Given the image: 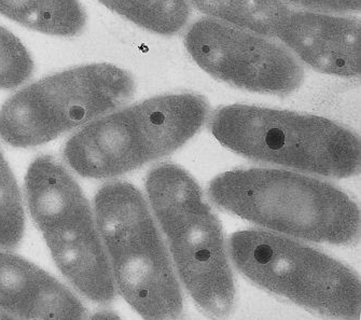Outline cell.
<instances>
[{"label": "cell", "instance_id": "ffe728a7", "mask_svg": "<svg viewBox=\"0 0 361 320\" xmlns=\"http://www.w3.org/2000/svg\"><path fill=\"white\" fill-rule=\"evenodd\" d=\"M25 232V211L16 177L0 152V247L18 246Z\"/></svg>", "mask_w": 361, "mask_h": 320}, {"label": "cell", "instance_id": "ac0fdd59", "mask_svg": "<svg viewBox=\"0 0 361 320\" xmlns=\"http://www.w3.org/2000/svg\"><path fill=\"white\" fill-rule=\"evenodd\" d=\"M105 7L154 34H178L189 21L187 0H99Z\"/></svg>", "mask_w": 361, "mask_h": 320}, {"label": "cell", "instance_id": "603a6c76", "mask_svg": "<svg viewBox=\"0 0 361 320\" xmlns=\"http://www.w3.org/2000/svg\"><path fill=\"white\" fill-rule=\"evenodd\" d=\"M89 320H121V318L114 312L102 311L94 314Z\"/></svg>", "mask_w": 361, "mask_h": 320}, {"label": "cell", "instance_id": "30bf717a", "mask_svg": "<svg viewBox=\"0 0 361 320\" xmlns=\"http://www.w3.org/2000/svg\"><path fill=\"white\" fill-rule=\"evenodd\" d=\"M42 233L59 270L81 295L99 304L115 299L109 256L90 206Z\"/></svg>", "mask_w": 361, "mask_h": 320}, {"label": "cell", "instance_id": "8992f818", "mask_svg": "<svg viewBox=\"0 0 361 320\" xmlns=\"http://www.w3.org/2000/svg\"><path fill=\"white\" fill-rule=\"evenodd\" d=\"M179 278L195 304L213 319H224L235 303V283L224 231L206 204L163 232Z\"/></svg>", "mask_w": 361, "mask_h": 320}, {"label": "cell", "instance_id": "cb8c5ba5", "mask_svg": "<svg viewBox=\"0 0 361 320\" xmlns=\"http://www.w3.org/2000/svg\"><path fill=\"white\" fill-rule=\"evenodd\" d=\"M0 320H20L18 318L14 317L11 314L0 309Z\"/></svg>", "mask_w": 361, "mask_h": 320}, {"label": "cell", "instance_id": "6da1fadb", "mask_svg": "<svg viewBox=\"0 0 361 320\" xmlns=\"http://www.w3.org/2000/svg\"><path fill=\"white\" fill-rule=\"evenodd\" d=\"M208 195L224 211L295 240L348 245L360 232L358 206L344 191L291 171H230L213 179Z\"/></svg>", "mask_w": 361, "mask_h": 320}, {"label": "cell", "instance_id": "52a82bcc", "mask_svg": "<svg viewBox=\"0 0 361 320\" xmlns=\"http://www.w3.org/2000/svg\"><path fill=\"white\" fill-rule=\"evenodd\" d=\"M106 250L116 289L142 319H183L180 284L156 223Z\"/></svg>", "mask_w": 361, "mask_h": 320}, {"label": "cell", "instance_id": "5b68a950", "mask_svg": "<svg viewBox=\"0 0 361 320\" xmlns=\"http://www.w3.org/2000/svg\"><path fill=\"white\" fill-rule=\"evenodd\" d=\"M185 44L204 71L247 91L287 95L303 82V67L286 47L214 18L190 26Z\"/></svg>", "mask_w": 361, "mask_h": 320}, {"label": "cell", "instance_id": "3957f363", "mask_svg": "<svg viewBox=\"0 0 361 320\" xmlns=\"http://www.w3.org/2000/svg\"><path fill=\"white\" fill-rule=\"evenodd\" d=\"M229 256L240 274L268 293L330 319H360L358 275L325 252L288 236L245 230L230 238Z\"/></svg>", "mask_w": 361, "mask_h": 320}, {"label": "cell", "instance_id": "7a4b0ae2", "mask_svg": "<svg viewBox=\"0 0 361 320\" xmlns=\"http://www.w3.org/2000/svg\"><path fill=\"white\" fill-rule=\"evenodd\" d=\"M209 126L220 144L256 162L336 179L360 169L358 136L326 118L236 104L215 111Z\"/></svg>", "mask_w": 361, "mask_h": 320}, {"label": "cell", "instance_id": "ba28073f", "mask_svg": "<svg viewBox=\"0 0 361 320\" xmlns=\"http://www.w3.org/2000/svg\"><path fill=\"white\" fill-rule=\"evenodd\" d=\"M275 38L300 63L319 73L357 78L361 70V26L358 18L312 11H289Z\"/></svg>", "mask_w": 361, "mask_h": 320}, {"label": "cell", "instance_id": "44dd1931", "mask_svg": "<svg viewBox=\"0 0 361 320\" xmlns=\"http://www.w3.org/2000/svg\"><path fill=\"white\" fill-rule=\"evenodd\" d=\"M34 62L27 49L9 30L0 26V89L20 87L32 77Z\"/></svg>", "mask_w": 361, "mask_h": 320}, {"label": "cell", "instance_id": "9c48e42d", "mask_svg": "<svg viewBox=\"0 0 361 320\" xmlns=\"http://www.w3.org/2000/svg\"><path fill=\"white\" fill-rule=\"evenodd\" d=\"M64 159L77 174L94 179L121 176L149 162L132 106L82 126L67 142Z\"/></svg>", "mask_w": 361, "mask_h": 320}, {"label": "cell", "instance_id": "5bb4252c", "mask_svg": "<svg viewBox=\"0 0 361 320\" xmlns=\"http://www.w3.org/2000/svg\"><path fill=\"white\" fill-rule=\"evenodd\" d=\"M146 191L163 232L206 205L199 183L185 169L174 164L166 163L151 169L147 175Z\"/></svg>", "mask_w": 361, "mask_h": 320}, {"label": "cell", "instance_id": "e0dca14e", "mask_svg": "<svg viewBox=\"0 0 361 320\" xmlns=\"http://www.w3.org/2000/svg\"><path fill=\"white\" fill-rule=\"evenodd\" d=\"M47 274L30 261L0 250V309L23 320Z\"/></svg>", "mask_w": 361, "mask_h": 320}, {"label": "cell", "instance_id": "d6986e66", "mask_svg": "<svg viewBox=\"0 0 361 320\" xmlns=\"http://www.w3.org/2000/svg\"><path fill=\"white\" fill-rule=\"evenodd\" d=\"M23 320H87V315L80 300L48 273Z\"/></svg>", "mask_w": 361, "mask_h": 320}, {"label": "cell", "instance_id": "2e32d148", "mask_svg": "<svg viewBox=\"0 0 361 320\" xmlns=\"http://www.w3.org/2000/svg\"><path fill=\"white\" fill-rule=\"evenodd\" d=\"M200 12L229 25L273 38L290 10L283 0H187Z\"/></svg>", "mask_w": 361, "mask_h": 320}, {"label": "cell", "instance_id": "8fae6325", "mask_svg": "<svg viewBox=\"0 0 361 320\" xmlns=\"http://www.w3.org/2000/svg\"><path fill=\"white\" fill-rule=\"evenodd\" d=\"M149 162L191 140L207 119L208 104L195 94H167L133 105Z\"/></svg>", "mask_w": 361, "mask_h": 320}, {"label": "cell", "instance_id": "4fadbf2b", "mask_svg": "<svg viewBox=\"0 0 361 320\" xmlns=\"http://www.w3.org/2000/svg\"><path fill=\"white\" fill-rule=\"evenodd\" d=\"M94 221L106 250L130 234L156 223L140 191L124 181L106 183L97 191Z\"/></svg>", "mask_w": 361, "mask_h": 320}, {"label": "cell", "instance_id": "7402d4cb", "mask_svg": "<svg viewBox=\"0 0 361 320\" xmlns=\"http://www.w3.org/2000/svg\"><path fill=\"white\" fill-rule=\"evenodd\" d=\"M283 3L311 10L318 13H350L359 12L361 9V0H283Z\"/></svg>", "mask_w": 361, "mask_h": 320}, {"label": "cell", "instance_id": "9a60e30c", "mask_svg": "<svg viewBox=\"0 0 361 320\" xmlns=\"http://www.w3.org/2000/svg\"><path fill=\"white\" fill-rule=\"evenodd\" d=\"M0 14L53 36H75L87 23V14L79 0H0Z\"/></svg>", "mask_w": 361, "mask_h": 320}, {"label": "cell", "instance_id": "277c9868", "mask_svg": "<svg viewBox=\"0 0 361 320\" xmlns=\"http://www.w3.org/2000/svg\"><path fill=\"white\" fill-rule=\"evenodd\" d=\"M135 92L128 71L111 64L67 69L12 95L0 109V138L40 146L126 105Z\"/></svg>", "mask_w": 361, "mask_h": 320}, {"label": "cell", "instance_id": "7c38bea8", "mask_svg": "<svg viewBox=\"0 0 361 320\" xmlns=\"http://www.w3.org/2000/svg\"><path fill=\"white\" fill-rule=\"evenodd\" d=\"M25 195L30 216L42 232L90 206L78 183L51 156H38L28 167Z\"/></svg>", "mask_w": 361, "mask_h": 320}]
</instances>
